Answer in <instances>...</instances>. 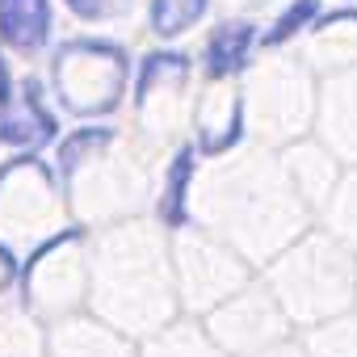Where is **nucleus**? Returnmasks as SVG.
<instances>
[{
  "instance_id": "obj_1",
  "label": "nucleus",
  "mask_w": 357,
  "mask_h": 357,
  "mask_svg": "<svg viewBox=\"0 0 357 357\" xmlns=\"http://www.w3.org/2000/svg\"><path fill=\"white\" fill-rule=\"evenodd\" d=\"M126 76H130V63H126L122 47H114V43L76 38V43L59 47V55H55L59 101L80 118L109 114L126 93Z\"/></svg>"
},
{
  "instance_id": "obj_2",
  "label": "nucleus",
  "mask_w": 357,
  "mask_h": 357,
  "mask_svg": "<svg viewBox=\"0 0 357 357\" xmlns=\"http://www.w3.org/2000/svg\"><path fill=\"white\" fill-rule=\"evenodd\" d=\"M55 139V118L43 101L38 80H22V93L0 105V143L17 147H43Z\"/></svg>"
},
{
  "instance_id": "obj_3",
  "label": "nucleus",
  "mask_w": 357,
  "mask_h": 357,
  "mask_svg": "<svg viewBox=\"0 0 357 357\" xmlns=\"http://www.w3.org/2000/svg\"><path fill=\"white\" fill-rule=\"evenodd\" d=\"M51 34V0H0V38L13 51H38Z\"/></svg>"
},
{
  "instance_id": "obj_4",
  "label": "nucleus",
  "mask_w": 357,
  "mask_h": 357,
  "mask_svg": "<svg viewBox=\"0 0 357 357\" xmlns=\"http://www.w3.org/2000/svg\"><path fill=\"white\" fill-rule=\"evenodd\" d=\"M252 43H257V26L252 22H223L211 43H206V72L215 80H227L236 72H244L248 55H252Z\"/></svg>"
},
{
  "instance_id": "obj_5",
  "label": "nucleus",
  "mask_w": 357,
  "mask_h": 357,
  "mask_svg": "<svg viewBox=\"0 0 357 357\" xmlns=\"http://www.w3.org/2000/svg\"><path fill=\"white\" fill-rule=\"evenodd\" d=\"M194 160H198V151L181 147V151L172 155L168 172H164V190H160V219H164V227H185V219H190L185 202H190V181H194V172H198Z\"/></svg>"
},
{
  "instance_id": "obj_6",
  "label": "nucleus",
  "mask_w": 357,
  "mask_h": 357,
  "mask_svg": "<svg viewBox=\"0 0 357 357\" xmlns=\"http://www.w3.org/2000/svg\"><path fill=\"white\" fill-rule=\"evenodd\" d=\"M215 109H219V118H215L206 105L198 109V147H202L206 155L227 151V147L240 139V126H244V105H240L236 97L215 93Z\"/></svg>"
},
{
  "instance_id": "obj_7",
  "label": "nucleus",
  "mask_w": 357,
  "mask_h": 357,
  "mask_svg": "<svg viewBox=\"0 0 357 357\" xmlns=\"http://www.w3.org/2000/svg\"><path fill=\"white\" fill-rule=\"evenodd\" d=\"M55 357H126V344L97 324H68L55 336Z\"/></svg>"
},
{
  "instance_id": "obj_8",
  "label": "nucleus",
  "mask_w": 357,
  "mask_h": 357,
  "mask_svg": "<svg viewBox=\"0 0 357 357\" xmlns=\"http://www.w3.org/2000/svg\"><path fill=\"white\" fill-rule=\"evenodd\" d=\"M114 143V130L109 126H84V130H76V135H68L63 143H59V181H63V190L76 181V172L84 168V160L93 155V151H101V147H109Z\"/></svg>"
},
{
  "instance_id": "obj_9",
  "label": "nucleus",
  "mask_w": 357,
  "mask_h": 357,
  "mask_svg": "<svg viewBox=\"0 0 357 357\" xmlns=\"http://www.w3.org/2000/svg\"><path fill=\"white\" fill-rule=\"evenodd\" d=\"M211 0H151V34L155 38H176L194 30L206 17Z\"/></svg>"
},
{
  "instance_id": "obj_10",
  "label": "nucleus",
  "mask_w": 357,
  "mask_h": 357,
  "mask_svg": "<svg viewBox=\"0 0 357 357\" xmlns=\"http://www.w3.org/2000/svg\"><path fill=\"white\" fill-rule=\"evenodd\" d=\"M311 357H357V319H340L315 332Z\"/></svg>"
},
{
  "instance_id": "obj_11",
  "label": "nucleus",
  "mask_w": 357,
  "mask_h": 357,
  "mask_svg": "<svg viewBox=\"0 0 357 357\" xmlns=\"http://www.w3.org/2000/svg\"><path fill=\"white\" fill-rule=\"evenodd\" d=\"M315 13H319V0H294V5L273 22V30L265 34V47H282L286 38H294L298 30H307Z\"/></svg>"
},
{
  "instance_id": "obj_12",
  "label": "nucleus",
  "mask_w": 357,
  "mask_h": 357,
  "mask_svg": "<svg viewBox=\"0 0 357 357\" xmlns=\"http://www.w3.org/2000/svg\"><path fill=\"white\" fill-rule=\"evenodd\" d=\"M68 9L84 22H109L130 9V0H68Z\"/></svg>"
},
{
  "instance_id": "obj_13",
  "label": "nucleus",
  "mask_w": 357,
  "mask_h": 357,
  "mask_svg": "<svg viewBox=\"0 0 357 357\" xmlns=\"http://www.w3.org/2000/svg\"><path fill=\"white\" fill-rule=\"evenodd\" d=\"M261 357H303V353H298V344H269Z\"/></svg>"
},
{
  "instance_id": "obj_14",
  "label": "nucleus",
  "mask_w": 357,
  "mask_h": 357,
  "mask_svg": "<svg viewBox=\"0 0 357 357\" xmlns=\"http://www.w3.org/2000/svg\"><path fill=\"white\" fill-rule=\"evenodd\" d=\"M13 97V80H9V68H5V59H0V105H5Z\"/></svg>"
},
{
  "instance_id": "obj_15",
  "label": "nucleus",
  "mask_w": 357,
  "mask_h": 357,
  "mask_svg": "<svg viewBox=\"0 0 357 357\" xmlns=\"http://www.w3.org/2000/svg\"><path fill=\"white\" fill-rule=\"evenodd\" d=\"M236 5H265V0H236Z\"/></svg>"
}]
</instances>
